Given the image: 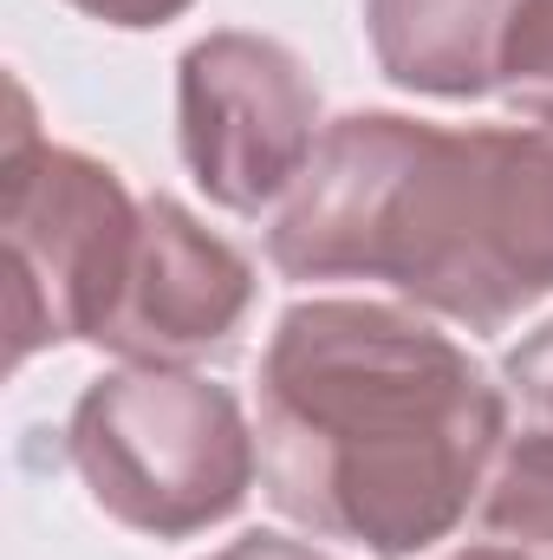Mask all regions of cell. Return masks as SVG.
<instances>
[{
  "label": "cell",
  "instance_id": "ba28073f",
  "mask_svg": "<svg viewBox=\"0 0 553 560\" xmlns=\"http://www.w3.org/2000/svg\"><path fill=\"white\" fill-rule=\"evenodd\" d=\"M475 535L521 560H553V423L502 443L475 502Z\"/></svg>",
  "mask_w": 553,
  "mask_h": 560
},
{
  "label": "cell",
  "instance_id": "6da1fadb",
  "mask_svg": "<svg viewBox=\"0 0 553 560\" xmlns=\"http://www.w3.org/2000/svg\"><path fill=\"white\" fill-rule=\"evenodd\" d=\"M261 482L319 541L411 560L462 528L508 443L489 365L385 300H299L261 352Z\"/></svg>",
  "mask_w": 553,
  "mask_h": 560
},
{
  "label": "cell",
  "instance_id": "5b68a950",
  "mask_svg": "<svg viewBox=\"0 0 553 560\" xmlns=\"http://www.w3.org/2000/svg\"><path fill=\"white\" fill-rule=\"evenodd\" d=\"M176 143L215 209L261 215L319 150V85L268 33H209L176 59Z\"/></svg>",
  "mask_w": 553,
  "mask_h": 560
},
{
  "label": "cell",
  "instance_id": "30bf717a",
  "mask_svg": "<svg viewBox=\"0 0 553 560\" xmlns=\"http://www.w3.org/2000/svg\"><path fill=\"white\" fill-rule=\"evenodd\" d=\"M502 378H508V392H515L534 418L553 423V319L541 332H528V339L502 359Z\"/></svg>",
  "mask_w": 553,
  "mask_h": 560
},
{
  "label": "cell",
  "instance_id": "9c48e42d",
  "mask_svg": "<svg viewBox=\"0 0 553 560\" xmlns=\"http://www.w3.org/2000/svg\"><path fill=\"white\" fill-rule=\"evenodd\" d=\"M521 118H553V0H521L502 39V85Z\"/></svg>",
  "mask_w": 553,
  "mask_h": 560
},
{
  "label": "cell",
  "instance_id": "7c38bea8",
  "mask_svg": "<svg viewBox=\"0 0 553 560\" xmlns=\"http://www.w3.org/2000/svg\"><path fill=\"white\" fill-rule=\"evenodd\" d=\"M209 560H332V555H319L313 541H293V535H242V541H228L222 555H209Z\"/></svg>",
  "mask_w": 553,
  "mask_h": 560
},
{
  "label": "cell",
  "instance_id": "277c9868",
  "mask_svg": "<svg viewBox=\"0 0 553 560\" xmlns=\"http://www.w3.org/2000/svg\"><path fill=\"white\" fill-rule=\"evenodd\" d=\"M143 202L125 176L72 143L33 131V105L13 85V125L0 156V242H7V326L13 365L39 346L98 339L131 275Z\"/></svg>",
  "mask_w": 553,
  "mask_h": 560
},
{
  "label": "cell",
  "instance_id": "52a82bcc",
  "mask_svg": "<svg viewBox=\"0 0 553 560\" xmlns=\"http://www.w3.org/2000/svg\"><path fill=\"white\" fill-rule=\"evenodd\" d=\"M521 0H365L378 72L423 98H489Z\"/></svg>",
  "mask_w": 553,
  "mask_h": 560
},
{
  "label": "cell",
  "instance_id": "4fadbf2b",
  "mask_svg": "<svg viewBox=\"0 0 553 560\" xmlns=\"http://www.w3.org/2000/svg\"><path fill=\"white\" fill-rule=\"evenodd\" d=\"M449 560H521V555H508V548H489V541H475V548H462V555H449Z\"/></svg>",
  "mask_w": 553,
  "mask_h": 560
},
{
  "label": "cell",
  "instance_id": "8fae6325",
  "mask_svg": "<svg viewBox=\"0 0 553 560\" xmlns=\"http://www.w3.org/2000/svg\"><path fill=\"white\" fill-rule=\"evenodd\" d=\"M72 7L92 13V20H105V26H118V33H150V26L183 20L196 0H72Z\"/></svg>",
  "mask_w": 553,
  "mask_h": 560
},
{
  "label": "cell",
  "instance_id": "8992f818",
  "mask_svg": "<svg viewBox=\"0 0 553 560\" xmlns=\"http://www.w3.org/2000/svg\"><path fill=\"white\" fill-rule=\"evenodd\" d=\"M255 313V268L235 242L202 229L176 196H143L131 275L118 287L98 352L125 365H202L235 359Z\"/></svg>",
  "mask_w": 553,
  "mask_h": 560
},
{
  "label": "cell",
  "instance_id": "3957f363",
  "mask_svg": "<svg viewBox=\"0 0 553 560\" xmlns=\"http://www.w3.org/2000/svg\"><path fill=\"white\" fill-rule=\"evenodd\" d=\"M66 456L118 528L189 541L242 515L261 436L228 385L189 365H125L79 392Z\"/></svg>",
  "mask_w": 553,
  "mask_h": 560
},
{
  "label": "cell",
  "instance_id": "7a4b0ae2",
  "mask_svg": "<svg viewBox=\"0 0 553 560\" xmlns=\"http://www.w3.org/2000/svg\"><path fill=\"white\" fill-rule=\"evenodd\" d=\"M286 280H385L469 332L553 293V118L430 125L345 112L268 229Z\"/></svg>",
  "mask_w": 553,
  "mask_h": 560
}]
</instances>
